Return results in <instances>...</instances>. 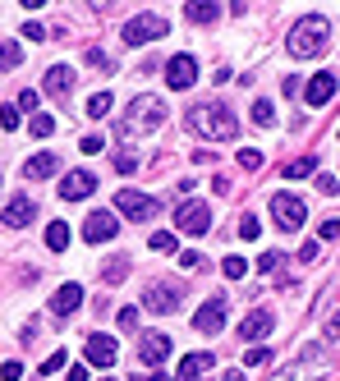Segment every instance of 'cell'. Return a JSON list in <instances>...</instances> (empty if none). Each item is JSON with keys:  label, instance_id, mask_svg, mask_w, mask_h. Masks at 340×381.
Instances as JSON below:
<instances>
[{"label": "cell", "instance_id": "obj_1", "mask_svg": "<svg viewBox=\"0 0 340 381\" xmlns=\"http://www.w3.org/2000/svg\"><path fill=\"white\" fill-rule=\"evenodd\" d=\"M327 42H331V18L327 14H304L285 37V46H290L295 60H317V55L327 51Z\"/></svg>", "mask_w": 340, "mask_h": 381}, {"label": "cell", "instance_id": "obj_2", "mask_svg": "<svg viewBox=\"0 0 340 381\" xmlns=\"http://www.w3.org/2000/svg\"><path fill=\"white\" fill-rule=\"evenodd\" d=\"M189 129L202 133V138L230 143V138L239 133V120H235V111H230V106H221V101H202V106H193V111H189Z\"/></svg>", "mask_w": 340, "mask_h": 381}, {"label": "cell", "instance_id": "obj_3", "mask_svg": "<svg viewBox=\"0 0 340 381\" xmlns=\"http://www.w3.org/2000/svg\"><path fill=\"white\" fill-rule=\"evenodd\" d=\"M161 124H166V101H161V96H133L120 133L124 138H129V133H152V129H161Z\"/></svg>", "mask_w": 340, "mask_h": 381}, {"label": "cell", "instance_id": "obj_4", "mask_svg": "<svg viewBox=\"0 0 340 381\" xmlns=\"http://www.w3.org/2000/svg\"><path fill=\"white\" fill-rule=\"evenodd\" d=\"M166 33H170V23H166L161 14H133L129 23H124L120 37H124L129 46H148V42H161Z\"/></svg>", "mask_w": 340, "mask_h": 381}, {"label": "cell", "instance_id": "obj_5", "mask_svg": "<svg viewBox=\"0 0 340 381\" xmlns=\"http://www.w3.org/2000/svg\"><path fill=\"white\" fill-rule=\"evenodd\" d=\"M180 304H184V289L175 285V280H152L148 294H143V308H148V312H161V317L175 312Z\"/></svg>", "mask_w": 340, "mask_h": 381}, {"label": "cell", "instance_id": "obj_6", "mask_svg": "<svg viewBox=\"0 0 340 381\" xmlns=\"http://www.w3.org/2000/svg\"><path fill=\"white\" fill-rule=\"evenodd\" d=\"M271 216H276L280 230H299L308 221V207H304V198H295V193H276V198H271Z\"/></svg>", "mask_w": 340, "mask_h": 381}, {"label": "cell", "instance_id": "obj_7", "mask_svg": "<svg viewBox=\"0 0 340 381\" xmlns=\"http://www.w3.org/2000/svg\"><path fill=\"white\" fill-rule=\"evenodd\" d=\"M115 211H124L129 221H152L157 216V198H148V193H138V189H120L115 193Z\"/></svg>", "mask_w": 340, "mask_h": 381}, {"label": "cell", "instance_id": "obj_8", "mask_svg": "<svg viewBox=\"0 0 340 381\" xmlns=\"http://www.w3.org/2000/svg\"><path fill=\"white\" fill-rule=\"evenodd\" d=\"M175 226H180L184 234H193V239H198V234H207V230H212V207H207V202H184V207L175 211Z\"/></svg>", "mask_w": 340, "mask_h": 381}, {"label": "cell", "instance_id": "obj_9", "mask_svg": "<svg viewBox=\"0 0 340 381\" xmlns=\"http://www.w3.org/2000/svg\"><path fill=\"white\" fill-rule=\"evenodd\" d=\"M221 326H226V294L207 299V304L193 312V331H198V336H216Z\"/></svg>", "mask_w": 340, "mask_h": 381}, {"label": "cell", "instance_id": "obj_10", "mask_svg": "<svg viewBox=\"0 0 340 381\" xmlns=\"http://www.w3.org/2000/svg\"><path fill=\"white\" fill-rule=\"evenodd\" d=\"M170 336H166V331H148V336H143L138 340V363H148V368H161V363H166V358H170Z\"/></svg>", "mask_w": 340, "mask_h": 381}, {"label": "cell", "instance_id": "obj_11", "mask_svg": "<svg viewBox=\"0 0 340 381\" xmlns=\"http://www.w3.org/2000/svg\"><path fill=\"white\" fill-rule=\"evenodd\" d=\"M166 83L175 92H189V87L198 83V60H193V55H170L166 60Z\"/></svg>", "mask_w": 340, "mask_h": 381}, {"label": "cell", "instance_id": "obj_12", "mask_svg": "<svg viewBox=\"0 0 340 381\" xmlns=\"http://www.w3.org/2000/svg\"><path fill=\"white\" fill-rule=\"evenodd\" d=\"M97 193V175L92 170H70L60 180V198L65 202H83V198H92Z\"/></svg>", "mask_w": 340, "mask_h": 381}, {"label": "cell", "instance_id": "obj_13", "mask_svg": "<svg viewBox=\"0 0 340 381\" xmlns=\"http://www.w3.org/2000/svg\"><path fill=\"white\" fill-rule=\"evenodd\" d=\"M120 234V221H115V211H92V216L83 221V239L87 243H106Z\"/></svg>", "mask_w": 340, "mask_h": 381}, {"label": "cell", "instance_id": "obj_14", "mask_svg": "<svg viewBox=\"0 0 340 381\" xmlns=\"http://www.w3.org/2000/svg\"><path fill=\"white\" fill-rule=\"evenodd\" d=\"M33 216H37V202L28 198V193H18V198H9V202H5V211H0V221H5L9 230H23V226H28V221H33Z\"/></svg>", "mask_w": 340, "mask_h": 381}, {"label": "cell", "instance_id": "obj_15", "mask_svg": "<svg viewBox=\"0 0 340 381\" xmlns=\"http://www.w3.org/2000/svg\"><path fill=\"white\" fill-rule=\"evenodd\" d=\"M83 354H87V363H92V368H111L115 358H120V345H115L111 336H87Z\"/></svg>", "mask_w": 340, "mask_h": 381}, {"label": "cell", "instance_id": "obj_16", "mask_svg": "<svg viewBox=\"0 0 340 381\" xmlns=\"http://www.w3.org/2000/svg\"><path fill=\"white\" fill-rule=\"evenodd\" d=\"M271 326H276V317H271L267 308H253L244 321H239V336L253 345V340H267V336H271Z\"/></svg>", "mask_w": 340, "mask_h": 381}, {"label": "cell", "instance_id": "obj_17", "mask_svg": "<svg viewBox=\"0 0 340 381\" xmlns=\"http://www.w3.org/2000/svg\"><path fill=\"white\" fill-rule=\"evenodd\" d=\"M336 74H313V78H308V87H304V101L308 106H327V101H331V96H336Z\"/></svg>", "mask_w": 340, "mask_h": 381}, {"label": "cell", "instance_id": "obj_18", "mask_svg": "<svg viewBox=\"0 0 340 381\" xmlns=\"http://www.w3.org/2000/svg\"><path fill=\"white\" fill-rule=\"evenodd\" d=\"M79 308H83V285H74V280L51 294V312L55 317H70V312H79Z\"/></svg>", "mask_w": 340, "mask_h": 381}, {"label": "cell", "instance_id": "obj_19", "mask_svg": "<svg viewBox=\"0 0 340 381\" xmlns=\"http://www.w3.org/2000/svg\"><path fill=\"white\" fill-rule=\"evenodd\" d=\"M46 92H51L55 101H70V92H74V70L70 65H51V70H46Z\"/></svg>", "mask_w": 340, "mask_h": 381}, {"label": "cell", "instance_id": "obj_20", "mask_svg": "<svg viewBox=\"0 0 340 381\" xmlns=\"http://www.w3.org/2000/svg\"><path fill=\"white\" fill-rule=\"evenodd\" d=\"M23 175H28V180H51V175H60V156H55V152H37L33 156V161H28L23 165Z\"/></svg>", "mask_w": 340, "mask_h": 381}, {"label": "cell", "instance_id": "obj_21", "mask_svg": "<svg viewBox=\"0 0 340 381\" xmlns=\"http://www.w3.org/2000/svg\"><path fill=\"white\" fill-rule=\"evenodd\" d=\"M212 368H216V358H212V354H184V358H180V377H184V381L212 372Z\"/></svg>", "mask_w": 340, "mask_h": 381}, {"label": "cell", "instance_id": "obj_22", "mask_svg": "<svg viewBox=\"0 0 340 381\" xmlns=\"http://www.w3.org/2000/svg\"><path fill=\"white\" fill-rule=\"evenodd\" d=\"M184 14H189V23H212V18L221 14V5H216V0H189Z\"/></svg>", "mask_w": 340, "mask_h": 381}, {"label": "cell", "instance_id": "obj_23", "mask_svg": "<svg viewBox=\"0 0 340 381\" xmlns=\"http://www.w3.org/2000/svg\"><path fill=\"white\" fill-rule=\"evenodd\" d=\"M46 248H51V253L70 248V226H65V221H51V226H46Z\"/></svg>", "mask_w": 340, "mask_h": 381}, {"label": "cell", "instance_id": "obj_24", "mask_svg": "<svg viewBox=\"0 0 340 381\" xmlns=\"http://www.w3.org/2000/svg\"><path fill=\"white\" fill-rule=\"evenodd\" d=\"M18 65H23V46L18 42H0V74L18 70Z\"/></svg>", "mask_w": 340, "mask_h": 381}, {"label": "cell", "instance_id": "obj_25", "mask_svg": "<svg viewBox=\"0 0 340 381\" xmlns=\"http://www.w3.org/2000/svg\"><path fill=\"white\" fill-rule=\"evenodd\" d=\"M308 175H317V156H295L285 165V180H308Z\"/></svg>", "mask_w": 340, "mask_h": 381}, {"label": "cell", "instance_id": "obj_26", "mask_svg": "<svg viewBox=\"0 0 340 381\" xmlns=\"http://www.w3.org/2000/svg\"><path fill=\"white\" fill-rule=\"evenodd\" d=\"M111 92H97V96H87V115H92V120H106V115H111Z\"/></svg>", "mask_w": 340, "mask_h": 381}, {"label": "cell", "instance_id": "obj_27", "mask_svg": "<svg viewBox=\"0 0 340 381\" xmlns=\"http://www.w3.org/2000/svg\"><path fill=\"white\" fill-rule=\"evenodd\" d=\"M124 276H129V258H115L111 267H102V280H106V285H120Z\"/></svg>", "mask_w": 340, "mask_h": 381}, {"label": "cell", "instance_id": "obj_28", "mask_svg": "<svg viewBox=\"0 0 340 381\" xmlns=\"http://www.w3.org/2000/svg\"><path fill=\"white\" fill-rule=\"evenodd\" d=\"M271 363V354L262 345H248V354H244V368H267Z\"/></svg>", "mask_w": 340, "mask_h": 381}, {"label": "cell", "instance_id": "obj_29", "mask_svg": "<svg viewBox=\"0 0 340 381\" xmlns=\"http://www.w3.org/2000/svg\"><path fill=\"white\" fill-rule=\"evenodd\" d=\"M51 133H55L51 115H33V138H51Z\"/></svg>", "mask_w": 340, "mask_h": 381}, {"label": "cell", "instance_id": "obj_30", "mask_svg": "<svg viewBox=\"0 0 340 381\" xmlns=\"http://www.w3.org/2000/svg\"><path fill=\"white\" fill-rule=\"evenodd\" d=\"M253 120L258 124H276V106L271 101H253Z\"/></svg>", "mask_w": 340, "mask_h": 381}, {"label": "cell", "instance_id": "obj_31", "mask_svg": "<svg viewBox=\"0 0 340 381\" xmlns=\"http://www.w3.org/2000/svg\"><path fill=\"white\" fill-rule=\"evenodd\" d=\"M239 234H244V239H258V234H262V221L253 216V211H248V216H239Z\"/></svg>", "mask_w": 340, "mask_h": 381}, {"label": "cell", "instance_id": "obj_32", "mask_svg": "<svg viewBox=\"0 0 340 381\" xmlns=\"http://www.w3.org/2000/svg\"><path fill=\"white\" fill-rule=\"evenodd\" d=\"M37 106H42V92L23 87V92H18V111H33V115H37Z\"/></svg>", "mask_w": 340, "mask_h": 381}, {"label": "cell", "instance_id": "obj_33", "mask_svg": "<svg viewBox=\"0 0 340 381\" xmlns=\"http://www.w3.org/2000/svg\"><path fill=\"white\" fill-rule=\"evenodd\" d=\"M65 363H70V354H65V349H55V354L51 358H46V363H42V377H51V372H60V368Z\"/></svg>", "mask_w": 340, "mask_h": 381}, {"label": "cell", "instance_id": "obj_34", "mask_svg": "<svg viewBox=\"0 0 340 381\" xmlns=\"http://www.w3.org/2000/svg\"><path fill=\"white\" fill-rule=\"evenodd\" d=\"M221 271H226L230 280H239V276L248 271V262H244V258H226V262H221Z\"/></svg>", "mask_w": 340, "mask_h": 381}, {"label": "cell", "instance_id": "obj_35", "mask_svg": "<svg viewBox=\"0 0 340 381\" xmlns=\"http://www.w3.org/2000/svg\"><path fill=\"white\" fill-rule=\"evenodd\" d=\"M175 248V234L170 230H157V234H152V253H170Z\"/></svg>", "mask_w": 340, "mask_h": 381}, {"label": "cell", "instance_id": "obj_36", "mask_svg": "<svg viewBox=\"0 0 340 381\" xmlns=\"http://www.w3.org/2000/svg\"><path fill=\"white\" fill-rule=\"evenodd\" d=\"M239 165H244V170H262V152L258 148H244V152H239Z\"/></svg>", "mask_w": 340, "mask_h": 381}, {"label": "cell", "instance_id": "obj_37", "mask_svg": "<svg viewBox=\"0 0 340 381\" xmlns=\"http://www.w3.org/2000/svg\"><path fill=\"white\" fill-rule=\"evenodd\" d=\"M87 65H92V70H106V74L115 70V65H111V55H106V51H97V46L87 51Z\"/></svg>", "mask_w": 340, "mask_h": 381}, {"label": "cell", "instance_id": "obj_38", "mask_svg": "<svg viewBox=\"0 0 340 381\" xmlns=\"http://www.w3.org/2000/svg\"><path fill=\"white\" fill-rule=\"evenodd\" d=\"M115 170H120V175H133V170H138V156H133V152H120V156H115Z\"/></svg>", "mask_w": 340, "mask_h": 381}, {"label": "cell", "instance_id": "obj_39", "mask_svg": "<svg viewBox=\"0 0 340 381\" xmlns=\"http://www.w3.org/2000/svg\"><path fill=\"white\" fill-rule=\"evenodd\" d=\"M0 381H23V363H14V358L0 363Z\"/></svg>", "mask_w": 340, "mask_h": 381}, {"label": "cell", "instance_id": "obj_40", "mask_svg": "<svg viewBox=\"0 0 340 381\" xmlns=\"http://www.w3.org/2000/svg\"><path fill=\"white\" fill-rule=\"evenodd\" d=\"M0 124H5V129H18V106H0Z\"/></svg>", "mask_w": 340, "mask_h": 381}, {"label": "cell", "instance_id": "obj_41", "mask_svg": "<svg viewBox=\"0 0 340 381\" xmlns=\"http://www.w3.org/2000/svg\"><path fill=\"white\" fill-rule=\"evenodd\" d=\"M317 193H327V198L340 193V180H336V175H317Z\"/></svg>", "mask_w": 340, "mask_h": 381}, {"label": "cell", "instance_id": "obj_42", "mask_svg": "<svg viewBox=\"0 0 340 381\" xmlns=\"http://www.w3.org/2000/svg\"><path fill=\"white\" fill-rule=\"evenodd\" d=\"M276 267H280V253H262V258H258V271H267V276H271Z\"/></svg>", "mask_w": 340, "mask_h": 381}, {"label": "cell", "instance_id": "obj_43", "mask_svg": "<svg viewBox=\"0 0 340 381\" xmlns=\"http://www.w3.org/2000/svg\"><path fill=\"white\" fill-rule=\"evenodd\" d=\"M317 239H340V221H322V226H317Z\"/></svg>", "mask_w": 340, "mask_h": 381}, {"label": "cell", "instance_id": "obj_44", "mask_svg": "<svg viewBox=\"0 0 340 381\" xmlns=\"http://www.w3.org/2000/svg\"><path fill=\"white\" fill-rule=\"evenodd\" d=\"M180 267L184 271H198L202 267V253H180Z\"/></svg>", "mask_w": 340, "mask_h": 381}, {"label": "cell", "instance_id": "obj_45", "mask_svg": "<svg viewBox=\"0 0 340 381\" xmlns=\"http://www.w3.org/2000/svg\"><path fill=\"white\" fill-rule=\"evenodd\" d=\"M23 37L28 42H46V28L42 23H23Z\"/></svg>", "mask_w": 340, "mask_h": 381}, {"label": "cell", "instance_id": "obj_46", "mask_svg": "<svg viewBox=\"0 0 340 381\" xmlns=\"http://www.w3.org/2000/svg\"><path fill=\"white\" fill-rule=\"evenodd\" d=\"M120 326H124V331L138 326V308H120Z\"/></svg>", "mask_w": 340, "mask_h": 381}, {"label": "cell", "instance_id": "obj_47", "mask_svg": "<svg viewBox=\"0 0 340 381\" xmlns=\"http://www.w3.org/2000/svg\"><path fill=\"white\" fill-rule=\"evenodd\" d=\"M299 262H317V243H304V248H299Z\"/></svg>", "mask_w": 340, "mask_h": 381}, {"label": "cell", "instance_id": "obj_48", "mask_svg": "<svg viewBox=\"0 0 340 381\" xmlns=\"http://www.w3.org/2000/svg\"><path fill=\"white\" fill-rule=\"evenodd\" d=\"M327 340H340V312L331 317V326H327Z\"/></svg>", "mask_w": 340, "mask_h": 381}, {"label": "cell", "instance_id": "obj_49", "mask_svg": "<svg viewBox=\"0 0 340 381\" xmlns=\"http://www.w3.org/2000/svg\"><path fill=\"white\" fill-rule=\"evenodd\" d=\"M271 381H295V368H280V372L271 377Z\"/></svg>", "mask_w": 340, "mask_h": 381}, {"label": "cell", "instance_id": "obj_50", "mask_svg": "<svg viewBox=\"0 0 340 381\" xmlns=\"http://www.w3.org/2000/svg\"><path fill=\"white\" fill-rule=\"evenodd\" d=\"M70 381H87V368H70Z\"/></svg>", "mask_w": 340, "mask_h": 381}, {"label": "cell", "instance_id": "obj_51", "mask_svg": "<svg viewBox=\"0 0 340 381\" xmlns=\"http://www.w3.org/2000/svg\"><path fill=\"white\" fill-rule=\"evenodd\" d=\"M133 381H170L166 372H148V377H133Z\"/></svg>", "mask_w": 340, "mask_h": 381}, {"label": "cell", "instance_id": "obj_52", "mask_svg": "<svg viewBox=\"0 0 340 381\" xmlns=\"http://www.w3.org/2000/svg\"><path fill=\"white\" fill-rule=\"evenodd\" d=\"M226 381H244V372H239V368H230V372H226Z\"/></svg>", "mask_w": 340, "mask_h": 381}]
</instances>
